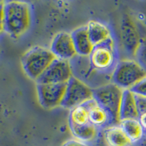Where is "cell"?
Instances as JSON below:
<instances>
[{"instance_id": "ba28073f", "label": "cell", "mask_w": 146, "mask_h": 146, "mask_svg": "<svg viewBox=\"0 0 146 146\" xmlns=\"http://www.w3.org/2000/svg\"><path fill=\"white\" fill-rule=\"evenodd\" d=\"M120 42L123 52L130 57L135 58L141 40L135 23L129 16L123 18L121 23Z\"/></svg>"}, {"instance_id": "cb8c5ba5", "label": "cell", "mask_w": 146, "mask_h": 146, "mask_svg": "<svg viewBox=\"0 0 146 146\" xmlns=\"http://www.w3.org/2000/svg\"><path fill=\"white\" fill-rule=\"evenodd\" d=\"M139 121L140 124L142 125L143 129H146V112L139 115Z\"/></svg>"}, {"instance_id": "ac0fdd59", "label": "cell", "mask_w": 146, "mask_h": 146, "mask_svg": "<svg viewBox=\"0 0 146 146\" xmlns=\"http://www.w3.org/2000/svg\"><path fill=\"white\" fill-rule=\"evenodd\" d=\"M90 123L88 110L86 103L72 109L70 115V125L82 126Z\"/></svg>"}, {"instance_id": "44dd1931", "label": "cell", "mask_w": 146, "mask_h": 146, "mask_svg": "<svg viewBox=\"0 0 146 146\" xmlns=\"http://www.w3.org/2000/svg\"><path fill=\"white\" fill-rule=\"evenodd\" d=\"M136 96L137 105L138 110H139V115L146 112V97L141 96Z\"/></svg>"}, {"instance_id": "5bb4252c", "label": "cell", "mask_w": 146, "mask_h": 146, "mask_svg": "<svg viewBox=\"0 0 146 146\" xmlns=\"http://www.w3.org/2000/svg\"><path fill=\"white\" fill-rule=\"evenodd\" d=\"M105 139L109 146H131L133 142L121 126H113L106 129Z\"/></svg>"}, {"instance_id": "3957f363", "label": "cell", "mask_w": 146, "mask_h": 146, "mask_svg": "<svg viewBox=\"0 0 146 146\" xmlns=\"http://www.w3.org/2000/svg\"><path fill=\"white\" fill-rule=\"evenodd\" d=\"M56 58L49 49L35 47L23 56L22 64L28 76L37 81Z\"/></svg>"}, {"instance_id": "6da1fadb", "label": "cell", "mask_w": 146, "mask_h": 146, "mask_svg": "<svg viewBox=\"0 0 146 146\" xmlns=\"http://www.w3.org/2000/svg\"><path fill=\"white\" fill-rule=\"evenodd\" d=\"M5 31L13 38L25 34L31 25V9L28 3L19 1L4 2Z\"/></svg>"}, {"instance_id": "9a60e30c", "label": "cell", "mask_w": 146, "mask_h": 146, "mask_svg": "<svg viewBox=\"0 0 146 146\" xmlns=\"http://www.w3.org/2000/svg\"><path fill=\"white\" fill-rule=\"evenodd\" d=\"M86 105L88 110L90 123L94 126H103L110 120L106 110L94 99L86 102Z\"/></svg>"}, {"instance_id": "8fae6325", "label": "cell", "mask_w": 146, "mask_h": 146, "mask_svg": "<svg viewBox=\"0 0 146 146\" xmlns=\"http://www.w3.org/2000/svg\"><path fill=\"white\" fill-rule=\"evenodd\" d=\"M119 117L120 122L123 120L139 119V113L137 105L136 96L131 90H123Z\"/></svg>"}, {"instance_id": "9c48e42d", "label": "cell", "mask_w": 146, "mask_h": 146, "mask_svg": "<svg viewBox=\"0 0 146 146\" xmlns=\"http://www.w3.org/2000/svg\"><path fill=\"white\" fill-rule=\"evenodd\" d=\"M72 77V70L70 62L56 58L36 82L45 84L66 83Z\"/></svg>"}, {"instance_id": "d6986e66", "label": "cell", "mask_w": 146, "mask_h": 146, "mask_svg": "<svg viewBox=\"0 0 146 146\" xmlns=\"http://www.w3.org/2000/svg\"><path fill=\"white\" fill-rule=\"evenodd\" d=\"M135 61L146 72V40H141V43L135 55Z\"/></svg>"}, {"instance_id": "8992f818", "label": "cell", "mask_w": 146, "mask_h": 146, "mask_svg": "<svg viewBox=\"0 0 146 146\" xmlns=\"http://www.w3.org/2000/svg\"><path fill=\"white\" fill-rule=\"evenodd\" d=\"M115 59L114 44L112 37L108 41L94 46L89 56V62L94 70L105 71L110 69Z\"/></svg>"}, {"instance_id": "30bf717a", "label": "cell", "mask_w": 146, "mask_h": 146, "mask_svg": "<svg viewBox=\"0 0 146 146\" xmlns=\"http://www.w3.org/2000/svg\"><path fill=\"white\" fill-rule=\"evenodd\" d=\"M50 50L57 58L67 61L78 55L72 35L67 32H61L55 36Z\"/></svg>"}, {"instance_id": "603a6c76", "label": "cell", "mask_w": 146, "mask_h": 146, "mask_svg": "<svg viewBox=\"0 0 146 146\" xmlns=\"http://www.w3.org/2000/svg\"><path fill=\"white\" fill-rule=\"evenodd\" d=\"M62 146H90L86 144L83 142L78 140V139H71L69 141L66 142Z\"/></svg>"}, {"instance_id": "7402d4cb", "label": "cell", "mask_w": 146, "mask_h": 146, "mask_svg": "<svg viewBox=\"0 0 146 146\" xmlns=\"http://www.w3.org/2000/svg\"><path fill=\"white\" fill-rule=\"evenodd\" d=\"M5 31V13L4 2H0V34Z\"/></svg>"}, {"instance_id": "e0dca14e", "label": "cell", "mask_w": 146, "mask_h": 146, "mask_svg": "<svg viewBox=\"0 0 146 146\" xmlns=\"http://www.w3.org/2000/svg\"><path fill=\"white\" fill-rule=\"evenodd\" d=\"M121 126L132 142L138 141L143 134V128L138 119H128L121 121Z\"/></svg>"}, {"instance_id": "7c38bea8", "label": "cell", "mask_w": 146, "mask_h": 146, "mask_svg": "<svg viewBox=\"0 0 146 146\" xmlns=\"http://www.w3.org/2000/svg\"><path fill=\"white\" fill-rule=\"evenodd\" d=\"M78 54L89 56L94 48V45L90 39L87 27H80L71 34Z\"/></svg>"}, {"instance_id": "52a82bcc", "label": "cell", "mask_w": 146, "mask_h": 146, "mask_svg": "<svg viewBox=\"0 0 146 146\" xmlns=\"http://www.w3.org/2000/svg\"><path fill=\"white\" fill-rule=\"evenodd\" d=\"M66 83H37L39 101L45 108H54L62 105L66 90Z\"/></svg>"}, {"instance_id": "7a4b0ae2", "label": "cell", "mask_w": 146, "mask_h": 146, "mask_svg": "<svg viewBox=\"0 0 146 146\" xmlns=\"http://www.w3.org/2000/svg\"><path fill=\"white\" fill-rule=\"evenodd\" d=\"M94 99L106 110L113 124L120 123V108L123 89L115 83H109L93 91Z\"/></svg>"}, {"instance_id": "277c9868", "label": "cell", "mask_w": 146, "mask_h": 146, "mask_svg": "<svg viewBox=\"0 0 146 146\" xmlns=\"http://www.w3.org/2000/svg\"><path fill=\"white\" fill-rule=\"evenodd\" d=\"M146 77V72L135 60L126 59L116 65L112 76L113 83L123 90L131 89Z\"/></svg>"}, {"instance_id": "2e32d148", "label": "cell", "mask_w": 146, "mask_h": 146, "mask_svg": "<svg viewBox=\"0 0 146 146\" xmlns=\"http://www.w3.org/2000/svg\"><path fill=\"white\" fill-rule=\"evenodd\" d=\"M70 129L75 138L83 143L92 141L96 136V126L91 123L82 126L70 125Z\"/></svg>"}, {"instance_id": "ffe728a7", "label": "cell", "mask_w": 146, "mask_h": 146, "mask_svg": "<svg viewBox=\"0 0 146 146\" xmlns=\"http://www.w3.org/2000/svg\"><path fill=\"white\" fill-rule=\"evenodd\" d=\"M129 90L135 95L146 97V77Z\"/></svg>"}, {"instance_id": "5b68a950", "label": "cell", "mask_w": 146, "mask_h": 146, "mask_svg": "<svg viewBox=\"0 0 146 146\" xmlns=\"http://www.w3.org/2000/svg\"><path fill=\"white\" fill-rule=\"evenodd\" d=\"M94 99L93 91L80 79L72 76L67 82L66 94L62 106L73 109Z\"/></svg>"}, {"instance_id": "4fadbf2b", "label": "cell", "mask_w": 146, "mask_h": 146, "mask_svg": "<svg viewBox=\"0 0 146 146\" xmlns=\"http://www.w3.org/2000/svg\"><path fill=\"white\" fill-rule=\"evenodd\" d=\"M86 27L90 39L94 46L103 43L111 38V34L108 27L100 22L91 21Z\"/></svg>"}]
</instances>
